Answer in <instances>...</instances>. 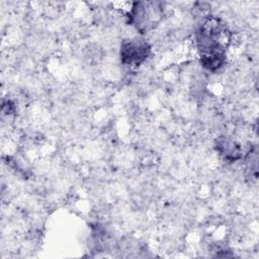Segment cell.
<instances>
[{"instance_id":"cell-1","label":"cell","mask_w":259,"mask_h":259,"mask_svg":"<svg viewBox=\"0 0 259 259\" xmlns=\"http://www.w3.org/2000/svg\"><path fill=\"white\" fill-rule=\"evenodd\" d=\"M150 54L149 45L143 39H128L123 41L120 49V58L125 65H139Z\"/></svg>"},{"instance_id":"cell-2","label":"cell","mask_w":259,"mask_h":259,"mask_svg":"<svg viewBox=\"0 0 259 259\" xmlns=\"http://www.w3.org/2000/svg\"><path fill=\"white\" fill-rule=\"evenodd\" d=\"M218 149L221 152V154L224 155L227 159L236 160V159L240 158V155H241L240 148L233 141H230L227 139L220 140L219 144H218Z\"/></svg>"}]
</instances>
